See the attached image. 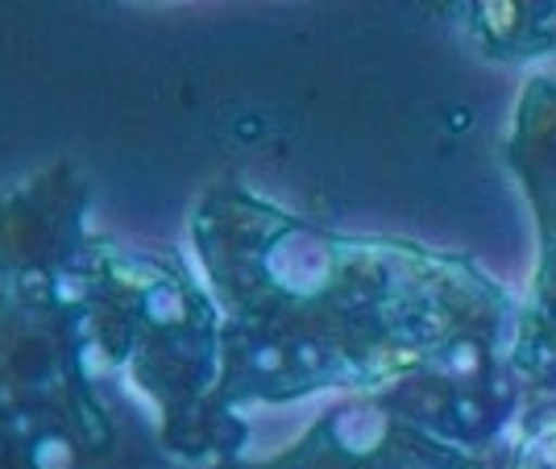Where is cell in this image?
<instances>
[{"label": "cell", "mask_w": 556, "mask_h": 469, "mask_svg": "<svg viewBox=\"0 0 556 469\" xmlns=\"http://www.w3.org/2000/svg\"><path fill=\"white\" fill-rule=\"evenodd\" d=\"M465 29L498 63H532L556 50V4H473L465 9Z\"/></svg>", "instance_id": "8"}, {"label": "cell", "mask_w": 556, "mask_h": 469, "mask_svg": "<svg viewBox=\"0 0 556 469\" xmlns=\"http://www.w3.org/2000/svg\"><path fill=\"white\" fill-rule=\"evenodd\" d=\"M109 457L67 420L0 400V469H88Z\"/></svg>", "instance_id": "7"}, {"label": "cell", "mask_w": 556, "mask_h": 469, "mask_svg": "<svg viewBox=\"0 0 556 469\" xmlns=\"http://www.w3.org/2000/svg\"><path fill=\"white\" fill-rule=\"evenodd\" d=\"M515 329L469 332L416 362L370 400L399 423L469 457H486L523 411V378L510 366Z\"/></svg>", "instance_id": "4"}, {"label": "cell", "mask_w": 556, "mask_h": 469, "mask_svg": "<svg viewBox=\"0 0 556 469\" xmlns=\"http://www.w3.org/2000/svg\"><path fill=\"white\" fill-rule=\"evenodd\" d=\"M92 188L54 163L0 191V400L116 445L92 353Z\"/></svg>", "instance_id": "2"}, {"label": "cell", "mask_w": 556, "mask_h": 469, "mask_svg": "<svg viewBox=\"0 0 556 469\" xmlns=\"http://www.w3.org/2000/svg\"><path fill=\"white\" fill-rule=\"evenodd\" d=\"M187 233L220 307L216 407H287L325 391L374 395L469 332L515 329L519 304L465 254L357 237L216 179Z\"/></svg>", "instance_id": "1"}, {"label": "cell", "mask_w": 556, "mask_h": 469, "mask_svg": "<svg viewBox=\"0 0 556 469\" xmlns=\"http://www.w3.org/2000/svg\"><path fill=\"white\" fill-rule=\"evenodd\" d=\"M503 163L535 212L540 258L528 304L515 316L510 366L523 378V400L556 391V75H532L519 92Z\"/></svg>", "instance_id": "5"}, {"label": "cell", "mask_w": 556, "mask_h": 469, "mask_svg": "<svg viewBox=\"0 0 556 469\" xmlns=\"http://www.w3.org/2000/svg\"><path fill=\"white\" fill-rule=\"evenodd\" d=\"M92 353L159 416V441L175 461L225 466L250 445V420L216 407L220 307L179 250L92 237Z\"/></svg>", "instance_id": "3"}, {"label": "cell", "mask_w": 556, "mask_h": 469, "mask_svg": "<svg viewBox=\"0 0 556 469\" xmlns=\"http://www.w3.org/2000/svg\"><path fill=\"white\" fill-rule=\"evenodd\" d=\"M212 469H482V457L437 445L432 436L387 416L370 395H349L320 411L291 445L266 457L241 453Z\"/></svg>", "instance_id": "6"}, {"label": "cell", "mask_w": 556, "mask_h": 469, "mask_svg": "<svg viewBox=\"0 0 556 469\" xmlns=\"http://www.w3.org/2000/svg\"><path fill=\"white\" fill-rule=\"evenodd\" d=\"M482 469H556V391L523 400L515 428L482 457Z\"/></svg>", "instance_id": "9"}]
</instances>
